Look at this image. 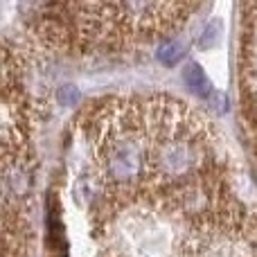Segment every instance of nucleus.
Masks as SVG:
<instances>
[{"label":"nucleus","mask_w":257,"mask_h":257,"mask_svg":"<svg viewBox=\"0 0 257 257\" xmlns=\"http://www.w3.org/2000/svg\"><path fill=\"white\" fill-rule=\"evenodd\" d=\"M147 108L149 138V181L154 187H183L199 181L212 158V147L199 115L185 104L154 99Z\"/></svg>","instance_id":"f257e3e1"},{"label":"nucleus","mask_w":257,"mask_h":257,"mask_svg":"<svg viewBox=\"0 0 257 257\" xmlns=\"http://www.w3.org/2000/svg\"><path fill=\"white\" fill-rule=\"evenodd\" d=\"M93 156L106 192L133 199L149 181L147 108L138 102L106 104L90 126Z\"/></svg>","instance_id":"f03ea898"},{"label":"nucleus","mask_w":257,"mask_h":257,"mask_svg":"<svg viewBox=\"0 0 257 257\" xmlns=\"http://www.w3.org/2000/svg\"><path fill=\"white\" fill-rule=\"evenodd\" d=\"M183 81H185V86L192 93L201 95V97H208V95L212 93V84H210L208 75L203 72V68H201L199 63L185 66V70H183Z\"/></svg>","instance_id":"7ed1b4c3"},{"label":"nucleus","mask_w":257,"mask_h":257,"mask_svg":"<svg viewBox=\"0 0 257 257\" xmlns=\"http://www.w3.org/2000/svg\"><path fill=\"white\" fill-rule=\"evenodd\" d=\"M181 57H183V45L174 39L163 41V45L158 48V61H163L165 66H174Z\"/></svg>","instance_id":"20e7f679"},{"label":"nucleus","mask_w":257,"mask_h":257,"mask_svg":"<svg viewBox=\"0 0 257 257\" xmlns=\"http://www.w3.org/2000/svg\"><path fill=\"white\" fill-rule=\"evenodd\" d=\"M214 30H217V23H212V25H208V30H205V39L199 41V48H210V45L217 43V36H214Z\"/></svg>","instance_id":"39448f33"}]
</instances>
